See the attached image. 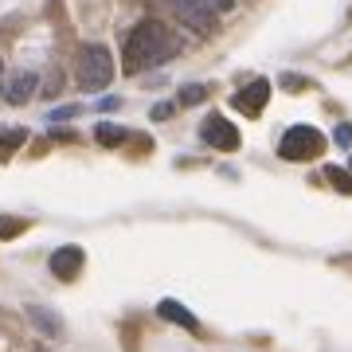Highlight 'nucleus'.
Instances as JSON below:
<instances>
[{
	"mask_svg": "<svg viewBox=\"0 0 352 352\" xmlns=\"http://www.w3.org/2000/svg\"><path fill=\"white\" fill-rule=\"evenodd\" d=\"M176 51H180V39L161 20H138L122 43V63H126V75H141L149 67L168 63Z\"/></svg>",
	"mask_w": 352,
	"mask_h": 352,
	"instance_id": "f257e3e1",
	"label": "nucleus"
},
{
	"mask_svg": "<svg viewBox=\"0 0 352 352\" xmlns=\"http://www.w3.org/2000/svg\"><path fill=\"white\" fill-rule=\"evenodd\" d=\"M75 82L87 94L106 90L113 82V59H110V51H106V43H82L75 51Z\"/></svg>",
	"mask_w": 352,
	"mask_h": 352,
	"instance_id": "f03ea898",
	"label": "nucleus"
},
{
	"mask_svg": "<svg viewBox=\"0 0 352 352\" xmlns=\"http://www.w3.org/2000/svg\"><path fill=\"white\" fill-rule=\"evenodd\" d=\"M278 153L286 161H314L317 153H325V133L314 126H289L278 141Z\"/></svg>",
	"mask_w": 352,
	"mask_h": 352,
	"instance_id": "7ed1b4c3",
	"label": "nucleus"
},
{
	"mask_svg": "<svg viewBox=\"0 0 352 352\" xmlns=\"http://www.w3.org/2000/svg\"><path fill=\"white\" fill-rule=\"evenodd\" d=\"M168 12H173L184 28H192L196 36H212L215 24H219V16L212 12L208 0H168Z\"/></svg>",
	"mask_w": 352,
	"mask_h": 352,
	"instance_id": "20e7f679",
	"label": "nucleus"
},
{
	"mask_svg": "<svg viewBox=\"0 0 352 352\" xmlns=\"http://www.w3.org/2000/svg\"><path fill=\"white\" fill-rule=\"evenodd\" d=\"M200 138L208 141L212 149H223V153H235V149H239V129L231 126L223 113H212V118H204Z\"/></svg>",
	"mask_w": 352,
	"mask_h": 352,
	"instance_id": "39448f33",
	"label": "nucleus"
},
{
	"mask_svg": "<svg viewBox=\"0 0 352 352\" xmlns=\"http://www.w3.org/2000/svg\"><path fill=\"white\" fill-rule=\"evenodd\" d=\"M36 90H39V75H36V71H16V75L8 78V87H4V98L12 102V106H24V102H32Z\"/></svg>",
	"mask_w": 352,
	"mask_h": 352,
	"instance_id": "423d86ee",
	"label": "nucleus"
},
{
	"mask_svg": "<svg viewBox=\"0 0 352 352\" xmlns=\"http://www.w3.org/2000/svg\"><path fill=\"white\" fill-rule=\"evenodd\" d=\"M266 98H270V82H266V78H254L251 87H243L239 94H235V110L258 113V110L266 106Z\"/></svg>",
	"mask_w": 352,
	"mask_h": 352,
	"instance_id": "0eeeda50",
	"label": "nucleus"
},
{
	"mask_svg": "<svg viewBox=\"0 0 352 352\" xmlns=\"http://www.w3.org/2000/svg\"><path fill=\"white\" fill-rule=\"evenodd\" d=\"M82 270V247H59V251L51 254V274L55 278H71Z\"/></svg>",
	"mask_w": 352,
	"mask_h": 352,
	"instance_id": "6e6552de",
	"label": "nucleus"
},
{
	"mask_svg": "<svg viewBox=\"0 0 352 352\" xmlns=\"http://www.w3.org/2000/svg\"><path fill=\"white\" fill-rule=\"evenodd\" d=\"M28 321H32L43 337H59V333H63V321L51 314V309H43V305H28Z\"/></svg>",
	"mask_w": 352,
	"mask_h": 352,
	"instance_id": "1a4fd4ad",
	"label": "nucleus"
},
{
	"mask_svg": "<svg viewBox=\"0 0 352 352\" xmlns=\"http://www.w3.org/2000/svg\"><path fill=\"white\" fill-rule=\"evenodd\" d=\"M157 314H161L164 321H176V325L192 329V333L200 329V325H196V317H192V314H188V309H184V305H180V302H173V298H164V302L157 305Z\"/></svg>",
	"mask_w": 352,
	"mask_h": 352,
	"instance_id": "9d476101",
	"label": "nucleus"
},
{
	"mask_svg": "<svg viewBox=\"0 0 352 352\" xmlns=\"http://www.w3.org/2000/svg\"><path fill=\"white\" fill-rule=\"evenodd\" d=\"M94 141H98V145H122V141H126V126L98 122V126H94Z\"/></svg>",
	"mask_w": 352,
	"mask_h": 352,
	"instance_id": "9b49d317",
	"label": "nucleus"
},
{
	"mask_svg": "<svg viewBox=\"0 0 352 352\" xmlns=\"http://www.w3.org/2000/svg\"><path fill=\"white\" fill-rule=\"evenodd\" d=\"M24 141H28V129H4V133H0V161H8Z\"/></svg>",
	"mask_w": 352,
	"mask_h": 352,
	"instance_id": "f8f14e48",
	"label": "nucleus"
},
{
	"mask_svg": "<svg viewBox=\"0 0 352 352\" xmlns=\"http://www.w3.org/2000/svg\"><path fill=\"white\" fill-rule=\"evenodd\" d=\"M204 98H208V87H200V82H192V87L180 90V106H196Z\"/></svg>",
	"mask_w": 352,
	"mask_h": 352,
	"instance_id": "ddd939ff",
	"label": "nucleus"
},
{
	"mask_svg": "<svg viewBox=\"0 0 352 352\" xmlns=\"http://www.w3.org/2000/svg\"><path fill=\"white\" fill-rule=\"evenodd\" d=\"M325 176L333 180V188H340V192H352V173H344V168H325Z\"/></svg>",
	"mask_w": 352,
	"mask_h": 352,
	"instance_id": "4468645a",
	"label": "nucleus"
},
{
	"mask_svg": "<svg viewBox=\"0 0 352 352\" xmlns=\"http://www.w3.org/2000/svg\"><path fill=\"white\" fill-rule=\"evenodd\" d=\"M168 113H173V102H157V106L149 110V118H153V122H164Z\"/></svg>",
	"mask_w": 352,
	"mask_h": 352,
	"instance_id": "2eb2a0df",
	"label": "nucleus"
},
{
	"mask_svg": "<svg viewBox=\"0 0 352 352\" xmlns=\"http://www.w3.org/2000/svg\"><path fill=\"white\" fill-rule=\"evenodd\" d=\"M208 4H212V12L219 16V12H231V8H235L239 0H208Z\"/></svg>",
	"mask_w": 352,
	"mask_h": 352,
	"instance_id": "dca6fc26",
	"label": "nucleus"
},
{
	"mask_svg": "<svg viewBox=\"0 0 352 352\" xmlns=\"http://www.w3.org/2000/svg\"><path fill=\"white\" fill-rule=\"evenodd\" d=\"M333 138H337V145H352V126H337Z\"/></svg>",
	"mask_w": 352,
	"mask_h": 352,
	"instance_id": "f3484780",
	"label": "nucleus"
},
{
	"mask_svg": "<svg viewBox=\"0 0 352 352\" xmlns=\"http://www.w3.org/2000/svg\"><path fill=\"white\" fill-rule=\"evenodd\" d=\"M75 113H78V106H63V110H55V113H51L47 122H63V118H75Z\"/></svg>",
	"mask_w": 352,
	"mask_h": 352,
	"instance_id": "a211bd4d",
	"label": "nucleus"
},
{
	"mask_svg": "<svg viewBox=\"0 0 352 352\" xmlns=\"http://www.w3.org/2000/svg\"><path fill=\"white\" fill-rule=\"evenodd\" d=\"M0 78H4V63H0Z\"/></svg>",
	"mask_w": 352,
	"mask_h": 352,
	"instance_id": "6ab92c4d",
	"label": "nucleus"
}]
</instances>
